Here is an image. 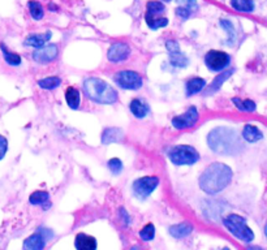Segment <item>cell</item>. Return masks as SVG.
<instances>
[{"instance_id": "obj_1", "label": "cell", "mask_w": 267, "mask_h": 250, "mask_svg": "<svg viewBox=\"0 0 267 250\" xmlns=\"http://www.w3.org/2000/svg\"><path fill=\"white\" fill-rule=\"evenodd\" d=\"M208 145L212 153L224 156L240 154L244 150L237 131L229 127H216L208 135Z\"/></svg>"}, {"instance_id": "obj_2", "label": "cell", "mask_w": 267, "mask_h": 250, "mask_svg": "<svg viewBox=\"0 0 267 250\" xmlns=\"http://www.w3.org/2000/svg\"><path fill=\"white\" fill-rule=\"evenodd\" d=\"M233 172L231 167L220 162H214L204 170L199 176V188L206 194L214 195L223 192L231 184Z\"/></svg>"}, {"instance_id": "obj_3", "label": "cell", "mask_w": 267, "mask_h": 250, "mask_svg": "<svg viewBox=\"0 0 267 250\" xmlns=\"http://www.w3.org/2000/svg\"><path fill=\"white\" fill-rule=\"evenodd\" d=\"M84 93L89 99L96 104H115L119 99V94L116 89L110 85L107 81H104L98 77H89L84 81Z\"/></svg>"}, {"instance_id": "obj_4", "label": "cell", "mask_w": 267, "mask_h": 250, "mask_svg": "<svg viewBox=\"0 0 267 250\" xmlns=\"http://www.w3.org/2000/svg\"><path fill=\"white\" fill-rule=\"evenodd\" d=\"M223 224L232 236L243 242H251L254 240V233L247 224V219L237 214H229L223 218Z\"/></svg>"}, {"instance_id": "obj_5", "label": "cell", "mask_w": 267, "mask_h": 250, "mask_svg": "<svg viewBox=\"0 0 267 250\" xmlns=\"http://www.w3.org/2000/svg\"><path fill=\"white\" fill-rule=\"evenodd\" d=\"M167 158L175 167L193 166L199 160V153L191 145H176L167 150Z\"/></svg>"}, {"instance_id": "obj_6", "label": "cell", "mask_w": 267, "mask_h": 250, "mask_svg": "<svg viewBox=\"0 0 267 250\" xmlns=\"http://www.w3.org/2000/svg\"><path fill=\"white\" fill-rule=\"evenodd\" d=\"M166 13V5L163 1L158 0H150L146 3V12H145V22L152 30L166 28L170 24L167 17H163Z\"/></svg>"}, {"instance_id": "obj_7", "label": "cell", "mask_w": 267, "mask_h": 250, "mask_svg": "<svg viewBox=\"0 0 267 250\" xmlns=\"http://www.w3.org/2000/svg\"><path fill=\"white\" fill-rule=\"evenodd\" d=\"M158 176H144L133 181L132 184V194L138 201H146L156 191L159 185Z\"/></svg>"}, {"instance_id": "obj_8", "label": "cell", "mask_w": 267, "mask_h": 250, "mask_svg": "<svg viewBox=\"0 0 267 250\" xmlns=\"http://www.w3.org/2000/svg\"><path fill=\"white\" fill-rule=\"evenodd\" d=\"M114 82L124 90H140L144 85V79L136 71H119L114 76Z\"/></svg>"}, {"instance_id": "obj_9", "label": "cell", "mask_w": 267, "mask_h": 250, "mask_svg": "<svg viewBox=\"0 0 267 250\" xmlns=\"http://www.w3.org/2000/svg\"><path fill=\"white\" fill-rule=\"evenodd\" d=\"M204 63L210 72L219 73L229 67L231 56L228 55L227 52L220 51V50H210L205 55Z\"/></svg>"}, {"instance_id": "obj_10", "label": "cell", "mask_w": 267, "mask_h": 250, "mask_svg": "<svg viewBox=\"0 0 267 250\" xmlns=\"http://www.w3.org/2000/svg\"><path fill=\"white\" fill-rule=\"evenodd\" d=\"M166 50L168 52V59L171 63L172 67L175 68H187L189 64V59H188L185 54L181 51L180 44L177 40L170 39L166 42Z\"/></svg>"}, {"instance_id": "obj_11", "label": "cell", "mask_w": 267, "mask_h": 250, "mask_svg": "<svg viewBox=\"0 0 267 250\" xmlns=\"http://www.w3.org/2000/svg\"><path fill=\"white\" fill-rule=\"evenodd\" d=\"M198 110L195 107H189L184 114L175 116V117L172 119L171 124L175 129L183 131V129H189V128L194 127L195 124H197V121H198Z\"/></svg>"}, {"instance_id": "obj_12", "label": "cell", "mask_w": 267, "mask_h": 250, "mask_svg": "<svg viewBox=\"0 0 267 250\" xmlns=\"http://www.w3.org/2000/svg\"><path fill=\"white\" fill-rule=\"evenodd\" d=\"M57 55H59V47H57V44H44L42 47L34 50V52H33V60L37 64H40V65H47V64L52 63L57 58Z\"/></svg>"}, {"instance_id": "obj_13", "label": "cell", "mask_w": 267, "mask_h": 250, "mask_svg": "<svg viewBox=\"0 0 267 250\" xmlns=\"http://www.w3.org/2000/svg\"><path fill=\"white\" fill-rule=\"evenodd\" d=\"M131 47L125 42H115L110 46L107 51V59L110 63L119 64L123 63L131 56Z\"/></svg>"}, {"instance_id": "obj_14", "label": "cell", "mask_w": 267, "mask_h": 250, "mask_svg": "<svg viewBox=\"0 0 267 250\" xmlns=\"http://www.w3.org/2000/svg\"><path fill=\"white\" fill-rule=\"evenodd\" d=\"M129 111L136 119H145L150 114V106L148 102L141 98H134L129 103Z\"/></svg>"}, {"instance_id": "obj_15", "label": "cell", "mask_w": 267, "mask_h": 250, "mask_svg": "<svg viewBox=\"0 0 267 250\" xmlns=\"http://www.w3.org/2000/svg\"><path fill=\"white\" fill-rule=\"evenodd\" d=\"M52 38V33L48 30V32L40 33V34H29L24 40V46L26 47H34L39 48L44 44H47V42H50V39Z\"/></svg>"}, {"instance_id": "obj_16", "label": "cell", "mask_w": 267, "mask_h": 250, "mask_svg": "<svg viewBox=\"0 0 267 250\" xmlns=\"http://www.w3.org/2000/svg\"><path fill=\"white\" fill-rule=\"evenodd\" d=\"M124 139V132L120 128H106L100 135V141L103 145H111V143L121 142Z\"/></svg>"}, {"instance_id": "obj_17", "label": "cell", "mask_w": 267, "mask_h": 250, "mask_svg": "<svg viewBox=\"0 0 267 250\" xmlns=\"http://www.w3.org/2000/svg\"><path fill=\"white\" fill-rule=\"evenodd\" d=\"M47 240L37 231L36 233L30 234L22 244V248L25 250H43L46 248Z\"/></svg>"}, {"instance_id": "obj_18", "label": "cell", "mask_w": 267, "mask_h": 250, "mask_svg": "<svg viewBox=\"0 0 267 250\" xmlns=\"http://www.w3.org/2000/svg\"><path fill=\"white\" fill-rule=\"evenodd\" d=\"M98 244H96L95 237L89 236L86 233H78L75 238V248L77 250H95Z\"/></svg>"}, {"instance_id": "obj_19", "label": "cell", "mask_w": 267, "mask_h": 250, "mask_svg": "<svg viewBox=\"0 0 267 250\" xmlns=\"http://www.w3.org/2000/svg\"><path fill=\"white\" fill-rule=\"evenodd\" d=\"M193 230H194V228H193V226H191V223L183 222L170 227V228H168V232H170V234H171L173 238H176V240H181V238L188 237V236L193 232Z\"/></svg>"}, {"instance_id": "obj_20", "label": "cell", "mask_w": 267, "mask_h": 250, "mask_svg": "<svg viewBox=\"0 0 267 250\" xmlns=\"http://www.w3.org/2000/svg\"><path fill=\"white\" fill-rule=\"evenodd\" d=\"M205 88H206V79L201 78V77H193V78L188 79L185 83V94L187 96H193L194 94L202 92Z\"/></svg>"}, {"instance_id": "obj_21", "label": "cell", "mask_w": 267, "mask_h": 250, "mask_svg": "<svg viewBox=\"0 0 267 250\" xmlns=\"http://www.w3.org/2000/svg\"><path fill=\"white\" fill-rule=\"evenodd\" d=\"M29 202L33 206H42L43 210H47L48 206H51V203H50V194L44 191H37L34 193H32L30 197H29Z\"/></svg>"}, {"instance_id": "obj_22", "label": "cell", "mask_w": 267, "mask_h": 250, "mask_svg": "<svg viewBox=\"0 0 267 250\" xmlns=\"http://www.w3.org/2000/svg\"><path fill=\"white\" fill-rule=\"evenodd\" d=\"M243 139H245L247 142L254 143L258 142L263 138V133L259 131L258 128L255 125H251V124H247L243 129Z\"/></svg>"}, {"instance_id": "obj_23", "label": "cell", "mask_w": 267, "mask_h": 250, "mask_svg": "<svg viewBox=\"0 0 267 250\" xmlns=\"http://www.w3.org/2000/svg\"><path fill=\"white\" fill-rule=\"evenodd\" d=\"M235 73V69H228V71H222V73L219 72V75L216 76L215 78L212 79V82L210 83V86L208 89V94H211V93L218 92L222 85H223L226 81H227L232 75Z\"/></svg>"}, {"instance_id": "obj_24", "label": "cell", "mask_w": 267, "mask_h": 250, "mask_svg": "<svg viewBox=\"0 0 267 250\" xmlns=\"http://www.w3.org/2000/svg\"><path fill=\"white\" fill-rule=\"evenodd\" d=\"M65 102L69 108L72 110H78L81 104V93L73 86H68L65 90Z\"/></svg>"}, {"instance_id": "obj_25", "label": "cell", "mask_w": 267, "mask_h": 250, "mask_svg": "<svg viewBox=\"0 0 267 250\" xmlns=\"http://www.w3.org/2000/svg\"><path fill=\"white\" fill-rule=\"evenodd\" d=\"M0 50H1L3 56H4L5 63L8 64V65H11V67H19V65H21L22 59H21V56L19 54L9 51L4 43H0Z\"/></svg>"}, {"instance_id": "obj_26", "label": "cell", "mask_w": 267, "mask_h": 250, "mask_svg": "<svg viewBox=\"0 0 267 250\" xmlns=\"http://www.w3.org/2000/svg\"><path fill=\"white\" fill-rule=\"evenodd\" d=\"M231 7L237 12L250 13L254 11L255 4L253 0H231Z\"/></svg>"}, {"instance_id": "obj_27", "label": "cell", "mask_w": 267, "mask_h": 250, "mask_svg": "<svg viewBox=\"0 0 267 250\" xmlns=\"http://www.w3.org/2000/svg\"><path fill=\"white\" fill-rule=\"evenodd\" d=\"M38 86L43 90H55L61 85V78L57 76H50L46 78L38 79Z\"/></svg>"}, {"instance_id": "obj_28", "label": "cell", "mask_w": 267, "mask_h": 250, "mask_svg": "<svg viewBox=\"0 0 267 250\" xmlns=\"http://www.w3.org/2000/svg\"><path fill=\"white\" fill-rule=\"evenodd\" d=\"M232 103L235 104L237 110L243 112H254L257 106L253 100L250 99H240V98H232Z\"/></svg>"}, {"instance_id": "obj_29", "label": "cell", "mask_w": 267, "mask_h": 250, "mask_svg": "<svg viewBox=\"0 0 267 250\" xmlns=\"http://www.w3.org/2000/svg\"><path fill=\"white\" fill-rule=\"evenodd\" d=\"M29 12H30V16L34 19L36 21L42 20L44 17V9L42 7L39 1H36V0H30L28 3Z\"/></svg>"}, {"instance_id": "obj_30", "label": "cell", "mask_w": 267, "mask_h": 250, "mask_svg": "<svg viewBox=\"0 0 267 250\" xmlns=\"http://www.w3.org/2000/svg\"><path fill=\"white\" fill-rule=\"evenodd\" d=\"M219 25L228 34V39H227L228 46H233V43H235V40H236V32H235V26H233V24H232L229 20L222 19V20L219 21Z\"/></svg>"}, {"instance_id": "obj_31", "label": "cell", "mask_w": 267, "mask_h": 250, "mask_svg": "<svg viewBox=\"0 0 267 250\" xmlns=\"http://www.w3.org/2000/svg\"><path fill=\"white\" fill-rule=\"evenodd\" d=\"M138 236L142 241L150 242L155 238V226L153 223H148L146 226H144L138 232Z\"/></svg>"}, {"instance_id": "obj_32", "label": "cell", "mask_w": 267, "mask_h": 250, "mask_svg": "<svg viewBox=\"0 0 267 250\" xmlns=\"http://www.w3.org/2000/svg\"><path fill=\"white\" fill-rule=\"evenodd\" d=\"M107 167H108V170H110V172H111L112 175H115V176H119L124 170L123 162H121L119 158L110 159V160L107 162Z\"/></svg>"}, {"instance_id": "obj_33", "label": "cell", "mask_w": 267, "mask_h": 250, "mask_svg": "<svg viewBox=\"0 0 267 250\" xmlns=\"http://www.w3.org/2000/svg\"><path fill=\"white\" fill-rule=\"evenodd\" d=\"M175 13H176V16L179 17L180 20H183V21H187L188 19H189V17L193 15V12H191V9L185 8V7H183V5H179V7L176 8Z\"/></svg>"}, {"instance_id": "obj_34", "label": "cell", "mask_w": 267, "mask_h": 250, "mask_svg": "<svg viewBox=\"0 0 267 250\" xmlns=\"http://www.w3.org/2000/svg\"><path fill=\"white\" fill-rule=\"evenodd\" d=\"M180 5H183L185 8L191 9V12H195L198 9V4H197V0H179Z\"/></svg>"}, {"instance_id": "obj_35", "label": "cell", "mask_w": 267, "mask_h": 250, "mask_svg": "<svg viewBox=\"0 0 267 250\" xmlns=\"http://www.w3.org/2000/svg\"><path fill=\"white\" fill-rule=\"evenodd\" d=\"M7 151H8V141L4 135H0V160L4 158Z\"/></svg>"}, {"instance_id": "obj_36", "label": "cell", "mask_w": 267, "mask_h": 250, "mask_svg": "<svg viewBox=\"0 0 267 250\" xmlns=\"http://www.w3.org/2000/svg\"><path fill=\"white\" fill-rule=\"evenodd\" d=\"M37 231H38L39 233H42V236H43V237L46 238L47 241H48V240H52V238H54V236H55V233H54V232H52L50 228H44V227H38V228H37Z\"/></svg>"}, {"instance_id": "obj_37", "label": "cell", "mask_w": 267, "mask_h": 250, "mask_svg": "<svg viewBox=\"0 0 267 250\" xmlns=\"http://www.w3.org/2000/svg\"><path fill=\"white\" fill-rule=\"evenodd\" d=\"M119 215L120 218H121V222H123L124 226H129V224H131V216H129V214H128L127 210H125V207H120Z\"/></svg>"}, {"instance_id": "obj_38", "label": "cell", "mask_w": 267, "mask_h": 250, "mask_svg": "<svg viewBox=\"0 0 267 250\" xmlns=\"http://www.w3.org/2000/svg\"><path fill=\"white\" fill-rule=\"evenodd\" d=\"M265 234H266V238H267V223H266V226H265Z\"/></svg>"}, {"instance_id": "obj_39", "label": "cell", "mask_w": 267, "mask_h": 250, "mask_svg": "<svg viewBox=\"0 0 267 250\" xmlns=\"http://www.w3.org/2000/svg\"><path fill=\"white\" fill-rule=\"evenodd\" d=\"M163 3H170V1H172V0H162Z\"/></svg>"}]
</instances>
